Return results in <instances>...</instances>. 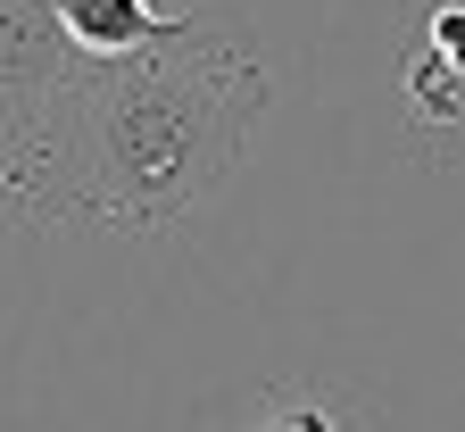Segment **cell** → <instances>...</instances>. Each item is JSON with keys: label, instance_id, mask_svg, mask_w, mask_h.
<instances>
[{"label": "cell", "instance_id": "obj_5", "mask_svg": "<svg viewBox=\"0 0 465 432\" xmlns=\"http://www.w3.org/2000/svg\"><path fill=\"white\" fill-rule=\"evenodd\" d=\"M432 67L465 84V9H432Z\"/></svg>", "mask_w": 465, "mask_h": 432}, {"label": "cell", "instance_id": "obj_3", "mask_svg": "<svg viewBox=\"0 0 465 432\" xmlns=\"http://www.w3.org/2000/svg\"><path fill=\"white\" fill-rule=\"evenodd\" d=\"M216 432H374V416L332 383H274V391L242 399Z\"/></svg>", "mask_w": 465, "mask_h": 432}, {"label": "cell", "instance_id": "obj_4", "mask_svg": "<svg viewBox=\"0 0 465 432\" xmlns=\"http://www.w3.org/2000/svg\"><path fill=\"white\" fill-rule=\"evenodd\" d=\"M50 17L67 25L75 50H92V58H125V50L158 42L183 9H150V0H50Z\"/></svg>", "mask_w": 465, "mask_h": 432}, {"label": "cell", "instance_id": "obj_1", "mask_svg": "<svg viewBox=\"0 0 465 432\" xmlns=\"http://www.w3.org/2000/svg\"><path fill=\"white\" fill-rule=\"evenodd\" d=\"M266 108L274 75L250 25L183 9L158 42L92 67L67 150V225L166 233L200 216L242 175Z\"/></svg>", "mask_w": 465, "mask_h": 432}, {"label": "cell", "instance_id": "obj_2", "mask_svg": "<svg viewBox=\"0 0 465 432\" xmlns=\"http://www.w3.org/2000/svg\"><path fill=\"white\" fill-rule=\"evenodd\" d=\"M100 58L67 42L50 0H0V200L34 225H67L75 108Z\"/></svg>", "mask_w": 465, "mask_h": 432}]
</instances>
